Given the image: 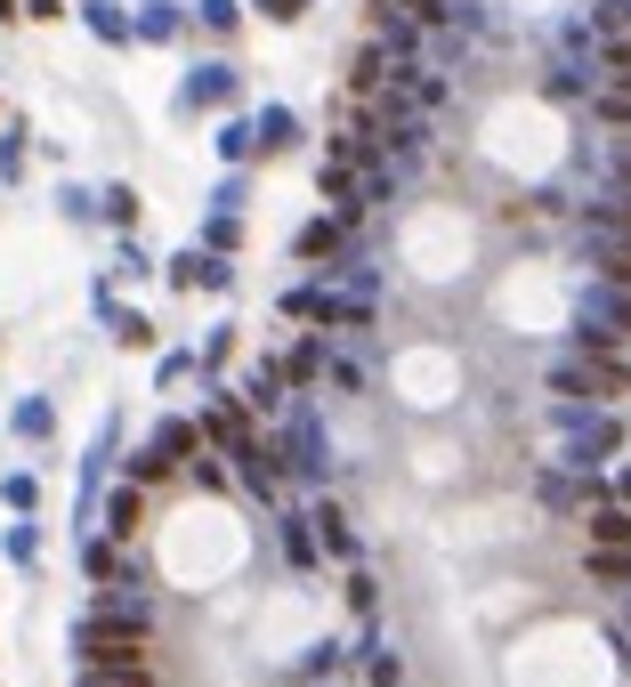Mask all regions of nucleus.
Listing matches in <instances>:
<instances>
[{"instance_id": "f257e3e1", "label": "nucleus", "mask_w": 631, "mask_h": 687, "mask_svg": "<svg viewBox=\"0 0 631 687\" xmlns=\"http://www.w3.org/2000/svg\"><path fill=\"white\" fill-rule=\"evenodd\" d=\"M259 145H292V114H259Z\"/></svg>"}, {"instance_id": "f03ea898", "label": "nucleus", "mask_w": 631, "mask_h": 687, "mask_svg": "<svg viewBox=\"0 0 631 687\" xmlns=\"http://www.w3.org/2000/svg\"><path fill=\"white\" fill-rule=\"evenodd\" d=\"M235 81H227V66H202V81H195V97H227Z\"/></svg>"}, {"instance_id": "7ed1b4c3", "label": "nucleus", "mask_w": 631, "mask_h": 687, "mask_svg": "<svg viewBox=\"0 0 631 687\" xmlns=\"http://www.w3.org/2000/svg\"><path fill=\"white\" fill-rule=\"evenodd\" d=\"M623 534H631V526H623V517H616V510H607V517H592V543H607V550H616V543H623Z\"/></svg>"}, {"instance_id": "20e7f679", "label": "nucleus", "mask_w": 631, "mask_h": 687, "mask_svg": "<svg viewBox=\"0 0 631 687\" xmlns=\"http://www.w3.org/2000/svg\"><path fill=\"white\" fill-rule=\"evenodd\" d=\"M259 16H276V25H292V16H308V0H259Z\"/></svg>"}, {"instance_id": "39448f33", "label": "nucleus", "mask_w": 631, "mask_h": 687, "mask_svg": "<svg viewBox=\"0 0 631 687\" xmlns=\"http://www.w3.org/2000/svg\"><path fill=\"white\" fill-rule=\"evenodd\" d=\"M202 25H219V33H227V25H235V0H202Z\"/></svg>"}]
</instances>
